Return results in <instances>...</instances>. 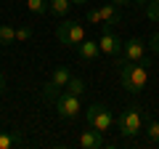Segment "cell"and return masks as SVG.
<instances>
[{
	"mask_svg": "<svg viewBox=\"0 0 159 149\" xmlns=\"http://www.w3.org/2000/svg\"><path fill=\"white\" fill-rule=\"evenodd\" d=\"M119 77H122V88L127 93H141L148 83V59L143 61H117Z\"/></svg>",
	"mask_w": 159,
	"mask_h": 149,
	"instance_id": "obj_1",
	"label": "cell"
},
{
	"mask_svg": "<svg viewBox=\"0 0 159 149\" xmlns=\"http://www.w3.org/2000/svg\"><path fill=\"white\" fill-rule=\"evenodd\" d=\"M117 128H119V133H122L125 138L138 136V133L143 131V112H141V107L125 109V112L119 115V120H117Z\"/></svg>",
	"mask_w": 159,
	"mask_h": 149,
	"instance_id": "obj_2",
	"label": "cell"
},
{
	"mask_svg": "<svg viewBox=\"0 0 159 149\" xmlns=\"http://www.w3.org/2000/svg\"><path fill=\"white\" fill-rule=\"evenodd\" d=\"M56 37H58V43H61V46L74 48V46H80V43L85 40V27H82L80 22H72V19H66V22L58 24Z\"/></svg>",
	"mask_w": 159,
	"mask_h": 149,
	"instance_id": "obj_3",
	"label": "cell"
},
{
	"mask_svg": "<svg viewBox=\"0 0 159 149\" xmlns=\"http://www.w3.org/2000/svg\"><path fill=\"white\" fill-rule=\"evenodd\" d=\"M85 120H88V125L90 128H96V131H109L111 128V123H114V115H111V109L109 107H103V104H90L88 107V112H85Z\"/></svg>",
	"mask_w": 159,
	"mask_h": 149,
	"instance_id": "obj_4",
	"label": "cell"
},
{
	"mask_svg": "<svg viewBox=\"0 0 159 149\" xmlns=\"http://www.w3.org/2000/svg\"><path fill=\"white\" fill-rule=\"evenodd\" d=\"M69 77H72V72H69V67H56L53 69V74H51V80L43 85V96L48 99V101H53V99L58 96V93L66 88V83H69Z\"/></svg>",
	"mask_w": 159,
	"mask_h": 149,
	"instance_id": "obj_5",
	"label": "cell"
},
{
	"mask_svg": "<svg viewBox=\"0 0 159 149\" xmlns=\"http://www.w3.org/2000/svg\"><path fill=\"white\" fill-rule=\"evenodd\" d=\"M53 107H56V115L61 120H72V117L80 115V96H72V93L61 91L53 99Z\"/></svg>",
	"mask_w": 159,
	"mask_h": 149,
	"instance_id": "obj_6",
	"label": "cell"
},
{
	"mask_svg": "<svg viewBox=\"0 0 159 149\" xmlns=\"http://www.w3.org/2000/svg\"><path fill=\"white\" fill-rule=\"evenodd\" d=\"M98 46H101V53H109V56H122V37H119L117 32L111 29V24H101V40H98Z\"/></svg>",
	"mask_w": 159,
	"mask_h": 149,
	"instance_id": "obj_7",
	"label": "cell"
},
{
	"mask_svg": "<svg viewBox=\"0 0 159 149\" xmlns=\"http://www.w3.org/2000/svg\"><path fill=\"white\" fill-rule=\"evenodd\" d=\"M146 48H148V43H143L141 37H130V40H125L122 56H117V61H143L146 59Z\"/></svg>",
	"mask_w": 159,
	"mask_h": 149,
	"instance_id": "obj_8",
	"label": "cell"
},
{
	"mask_svg": "<svg viewBox=\"0 0 159 149\" xmlns=\"http://www.w3.org/2000/svg\"><path fill=\"white\" fill-rule=\"evenodd\" d=\"M80 147L82 149H101L103 147V133L88 125V131L80 133Z\"/></svg>",
	"mask_w": 159,
	"mask_h": 149,
	"instance_id": "obj_9",
	"label": "cell"
},
{
	"mask_svg": "<svg viewBox=\"0 0 159 149\" xmlns=\"http://www.w3.org/2000/svg\"><path fill=\"white\" fill-rule=\"evenodd\" d=\"M80 59H85V61H96L98 59V53H101V46H98V40H82L80 43Z\"/></svg>",
	"mask_w": 159,
	"mask_h": 149,
	"instance_id": "obj_10",
	"label": "cell"
},
{
	"mask_svg": "<svg viewBox=\"0 0 159 149\" xmlns=\"http://www.w3.org/2000/svg\"><path fill=\"white\" fill-rule=\"evenodd\" d=\"M98 13H101V24H119V19H122V13H119V8L114 6V3H106V6L98 8Z\"/></svg>",
	"mask_w": 159,
	"mask_h": 149,
	"instance_id": "obj_11",
	"label": "cell"
},
{
	"mask_svg": "<svg viewBox=\"0 0 159 149\" xmlns=\"http://www.w3.org/2000/svg\"><path fill=\"white\" fill-rule=\"evenodd\" d=\"M19 144H24L19 131H0V149H13Z\"/></svg>",
	"mask_w": 159,
	"mask_h": 149,
	"instance_id": "obj_12",
	"label": "cell"
},
{
	"mask_svg": "<svg viewBox=\"0 0 159 149\" xmlns=\"http://www.w3.org/2000/svg\"><path fill=\"white\" fill-rule=\"evenodd\" d=\"M69 8H72L69 0H48V13H53V16H66Z\"/></svg>",
	"mask_w": 159,
	"mask_h": 149,
	"instance_id": "obj_13",
	"label": "cell"
},
{
	"mask_svg": "<svg viewBox=\"0 0 159 149\" xmlns=\"http://www.w3.org/2000/svg\"><path fill=\"white\" fill-rule=\"evenodd\" d=\"M64 91L72 93V96H82V93H85V80H82V77H69V83H66Z\"/></svg>",
	"mask_w": 159,
	"mask_h": 149,
	"instance_id": "obj_14",
	"label": "cell"
},
{
	"mask_svg": "<svg viewBox=\"0 0 159 149\" xmlns=\"http://www.w3.org/2000/svg\"><path fill=\"white\" fill-rule=\"evenodd\" d=\"M16 43V29L11 24H0V46H11Z\"/></svg>",
	"mask_w": 159,
	"mask_h": 149,
	"instance_id": "obj_15",
	"label": "cell"
},
{
	"mask_svg": "<svg viewBox=\"0 0 159 149\" xmlns=\"http://www.w3.org/2000/svg\"><path fill=\"white\" fill-rule=\"evenodd\" d=\"M143 131H146V136L151 141L159 144V120H143Z\"/></svg>",
	"mask_w": 159,
	"mask_h": 149,
	"instance_id": "obj_16",
	"label": "cell"
},
{
	"mask_svg": "<svg viewBox=\"0 0 159 149\" xmlns=\"http://www.w3.org/2000/svg\"><path fill=\"white\" fill-rule=\"evenodd\" d=\"M27 8L37 16H45L48 13V0H27Z\"/></svg>",
	"mask_w": 159,
	"mask_h": 149,
	"instance_id": "obj_17",
	"label": "cell"
},
{
	"mask_svg": "<svg viewBox=\"0 0 159 149\" xmlns=\"http://www.w3.org/2000/svg\"><path fill=\"white\" fill-rule=\"evenodd\" d=\"M146 16L151 22H159V0H148L146 3Z\"/></svg>",
	"mask_w": 159,
	"mask_h": 149,
	"instance_id": "obj_18",
	"label": "cell"
},
{
	"mask_svg": "<svg viewBox=\"0 0 159 149\" xmlns=\"http://www.w3.org/2000/svg\"><path fill=\"white\" fill-rule=\"evenodd\" d=\"M29 37H32V27H29V24H24V27H16V40H19V43H27Z\"/></svg>",
	"mask_w": 159,
	"mask_h": 149,
	"instance_id": "obj_19",
	"label": "cell"
},
{
	"mask_svg": "<svg viewBox=\"0 0 159 149\" xmlns=\"http://www.w3.org/2000/svg\"><path fill=\"white\" fill-rule=\"evenodd\" d=\"M85 22H88V24H96V27H101V13H98V8H90V11L85 13Z\"/></svg>",
	"mask_w": 159,
	"mask_h": 149,
	"instance_id": "obj_20",
	"label": "cell"
},
{
	"mask_svg": "<svg viewBox=\"0 0 159 149\" xmlns=\"http://www.w3.org/2000/svg\"><path fill=\"white\" fill-rule=\"evenodd\" d=\"M148 48H151V51H154V53L159 56V29H157V32L151 35V40H148Z\"/></svg>",
	"mask_w": 159,
	"mask_h": 149,
	"instance_id": "obj_21",
	"label": "cell"
},
{
	"mask_svg": "<svg viewBox=\"0 0 159 149\" xmlns=\"http://www.w3.org/2000/svg\"><path fill=\"white\" fill-rule=\"evenodd\" d=\"M3 91H6V77H3V72H0V96H3Z\"/></svg>",
	"mask_w": 159,
	"mask_h": 149,
	"instance_id": "obj_22",
	"label": "cell"
},
{
	"mask_svg": "<svg viewBox=\"0 0 159 149\" xmlns=\"http://www.w3.org/2000/svg\"><path fill=\"white\" fill-rule=\"evenodd\" d=\"M111 3H114V6H130L133 0H111Z\"/></svg>",
	"mask_w": 159,
	"mask_h": 149,
	"instance_id": "obj_23",
	"label": "cell"
},
{
	"mask_svg": "<svg viewBox=\"0 0 159 149\" xmlns=\"http://www.w3.org/2000/svg\"><path fill=\"white\" fill-rule=\"evenodd\" d=\"M133 3H141V6H146V3H148V0H133Z\"/></svg>",
	"mask_w": 159,
	"mask_h": 149,
	"instance_id": "obj_24",
	"label": "cell"
},
{
	"mask_svg": "<svg viewBox=\"0 0 159 149\" xmlns=\"http://www.w3.org/2000/svg\"><path fill=\"white\" fill-rule=\"evenodd\" d=\"M69 3H72V6H74V3H88V0H69Z\"/></svg>",
	"mask_w": 159,
	"mask_h": 149,
	"instance_id": "obj_25",
	"label": "cell"
}]
</instances>
